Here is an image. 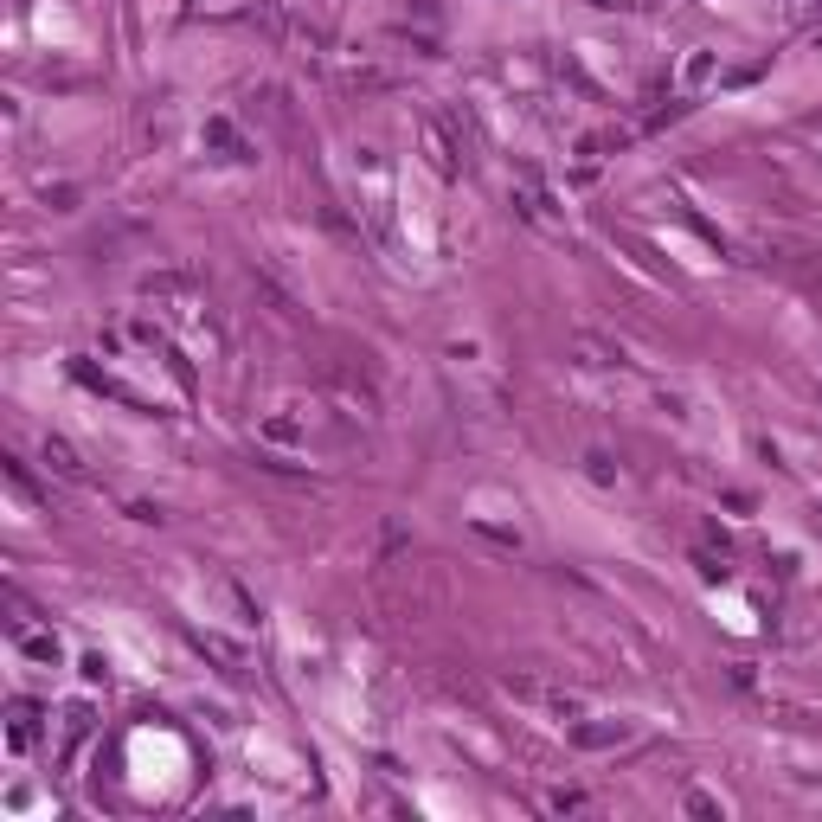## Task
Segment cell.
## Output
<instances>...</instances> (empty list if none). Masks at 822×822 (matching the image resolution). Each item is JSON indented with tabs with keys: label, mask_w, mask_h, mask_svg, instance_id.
<instances>
[{
	"label": "cell",
	"mask_w": 822,
	"mask_h": 822,
	"mask_svg": "<svg viewBox=\"0 0 822 822\" xmlns=\"http://www.w3.org/2000/svg\"><path fill=\"white\" fill-rule=\"evenodd\" d=\"M13 643H20V656H33V662H45V668H58V656H65V649H58V636H52V630H33L26 617H13Z\"/></svg>",
	"instance_id": "6da1fadb"
},
{
	"label": "cell",
	"mask_w": 822,
	"mask_h": 822,
	"mask_svg": "<svg viewBox=\"0 0 822 822\" xmlns=\"http://www.w3.org/2000/svg\"><path fill=\"white\" fill-rule=\"evenodd\" d=\"M33 739H39V700H13L7 707V745L13 752H33Z\"/></svg>",
	"instance_id": "7a4b0ae2"
},
{
	"label": "cell",
	"mask_w": 822,
	"mask_h": 822,
	"mask_svg": "<svg viewBox=\"0 0 822 822\" xmlns=\"http://www.w3.org/2000/svg\"><path fill=\"white\" fill-rule=\"evenodd\" d=\"M193 649H206V656H219L225 662V675H245L251 668V656L238 643H225V636H212V630H193Z\"/></svg>",
	"instance_id": "3957f363"
},
{
	"label": "cell",
	"mask_w": 822,
	"mask_h": 822,
	"mask_svg": "<svg viewBox=\"0 0 822 822\" xmlns=\"http://www.w3.org/2000/svg\"><path fill=\"white\" fill-rule=\"evenodd\" d=\"M45 469H52V476H65V482H84V463H78V450L65 444V437H45Z\"/></svg>",
	"instance_id": "277c9868"
},
{
	"label": "cell",
	"mask_w": 822,
	"mask_h": 822,
	"mask_svg": "<svg viewBox=\"0 0 822 822\" xmlns=\"http://www.w3.org/2000/svg\"><path fill=\"white\" fill-rule=\"evenodd\" d=\"M206 148H219V161H251V148L238 142V129L225 123V116H219V123H206Z\"/></svg>",
	"instance_id": "5b68a950"
},
{
	"label": "cell",
	"mask_w": 822,
	"mask_h": 822,
	"mask_svg": "<svg viewBox=\"0 0 822 822\" xmlns=\"http://www.w3.org/2000/svg\"><path fill=\"white\" fill-rule=\"evenodd\" d=\"M264 444H309V424L289 418V411H270L264 418Z\"/></svg>",
	"instance_id": "8992f818"
},
{
	"label": "cell",
	"mask_w": 822,
	"mask_h": 822,
	"mask_svg": "<svg viewBox=\"0 0 822 822\" xmlns=\"http://www.w3.org/2000/svg\"><path fill=\"white\" fill-rule=\"evenodd\" d=\"M713 71H720V52H707V45H700V52H688V65H681V90H700Z\"/></svg>",
	"instance_id": "52a82bcc"
},
{
	"label": "cell",
	"mask_w": 822,
	"mask_h": 822,
	"mask_svg": "<svg viewBox=\"0 0 822 822\" xmlns=\"http://www.w3.org/2000/svg\"><path fill=\"white\" fill-rule=\"evenodd\" d=\"M84 739H90V707H84V700H71V707H65V758L78 752Z\"/></svg>",
	"instance_id": "ba28073f"
},
{
	"label": "cell",
	"mask_w": 822,
	"mask_h": 822,
	"mask_svg": "<svg viewBox=\"0 0 822 822\" xmlns=\"http://www.w3.org/2000/svg\"><path fill=\"white\" fill-rule=\"evenodd\" d=\"M572 739L578 745H617V739H630V726H585V720H578Z\"/></svg>",
	"instance_id": "9c48e42d"
},
{
	"label": "cell",
	"mask_w": 822,
	"mask_h": 822,
	"mask_svg": "<svg viewBox=\"0 0 822 822\" xmlns=\"http://www.w3.org/2000/svg\"><path fill=\"white\" fill-rule=\"evenodd\" d=\"M585 476L598 482V489H611V482H617V463H611L604 450H591V456H585Z\"/></svg>",
	"instance_id": "30bf717a"
},
{
	"label": "cell",
	"mask_w": 822,
	"mask_h": 822,
	"mask_svg": "<svg viewBox=\"0 0 822 822\" xmlns=\"http://www.w3.org/2000/svg\"><path fill=\"white\" fill-rule=\"evenodd\" d=\"M591 7H617V0H591Z\"/></svg>",
	"instance_id": "8fae6325"
},
{
	"label": "cell",
	"mask_w": 822,
	"mask_h": 822,
	"mask_svg": "<svg viewBox=\"0 0 822 822\" xmlns=\"http://www.w3.org/2000/svg\"><path fill=\"white\" fill-rule=\"evenodd\" d=\"M816 39H822V26H816Z\"/></svg>",
	"instance_id": "7c38bea8"
},
{
	"label": "cell",
	"mask_w": 822,
	"mask_h": 822,
	"mask_svg": "<svg viewBox=\"0 0 822 822\" xmlns=\"http://www.w3.org/2000/svg\"><path fill=\"white\" fill-rule=\"evenodd\" d=\"M816 527H822V514H816Z\"/></svg>",
	"instance_id": "4fadbf2b"
}]
</instances>
